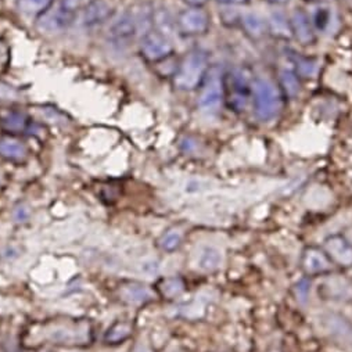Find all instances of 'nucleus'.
<instances>
[{
    "label": "nucleus",
    "instance_id": "c9c22d12",
    "mask_svg": "<svg viewBox=\"0 0 352 352\" xmlns=\"http://www.w3.org/2000/svg\"><path fill=\"white\" fill-rule=\"evenodd\" d=\"M83 2H86V3H87V2H91V0H83Z\"/></svg>",
    "mask_w": 352,
    "mask_h": 352
},
{
    "label": "nucleus",
    "instance_id": "bb28decb",
    "mask_svg": "<svg viewBox=\"0 0 352 352\" xmlns=\"http://www.w3.org/2000/svg\"><path fill=\"white\" fill-rule=\"evenodd\" d=\"M82 2H83V0H60L58 8H60L63 12H65V13H68V14L76 17L78 12L80 10Z\"/></svg>",
    "mask_w": 352,
    "mask_h": 352
},
{
    "label": "nucleus",
    "instance_id": "2eb2a0df",
    "mask_svg": "<svg viewBox=\"0 0 352 352\" xmlns=\"http://www.w3.org/2000/svg\"><path fill=\"white\" fill-rule=\"evenodd\" d=\"M240 24L244 32L252 39H259L268 32L267 20L255 12L243 13L240 16Z\"/></svg>",
    "mask_w": 352,
    "mask_h": 352
},
{
    "label": "nucleus",
    "instance_id": "9d476101",
    "mask_svg": "<svg viewBox=\"0 0 352 352\" xmlns=\"http://www.w3.org/2000/svg\"><path fill=\"white\" fill-rule=\"evenodd\" d=\"M74 20H75V16H71L63 12L60 8H57L54 10L50 9L49 12L38 17L36 25L42 32L54 34V32H61L67 30L74 23Z\"/></svg>",
    "mask_w": 352,
    "mask_h": 352
},
{
    "label": "nucleus",
    "instance_id": "4be33fe9",
    "mask_svg": "<svg viewBox=\"0 0 352 352\" xmlns=\"http://www.w3.org/2000/svg\"><path fill=\"white\" fill-rule=\"evenodd\" d=\"M327 296L333 300H349L352 297V286L342 278H333L324 283Z\"/></svg>",
    "mask_w": 352,
    "mask_h": 352
},
{
    "label": "nucleus",
    "instance_id": "5701e85b",
    "mask_svg": "<svg viewBox=\"0 0 352 352\" xmlns=\"http://www.w3.org/2000/svg\"><path fill=\"white\" fill-rule=\"evenodd\" d=\"M131 333H132V327H131L129 323H126V322H117V323H114L106 331L104 341L107 344H111V345L122 344L124 341H126L129 338Z\"/></svg>",
    "mask_w": 352,
    "mask_h": 352
},
{
    "label": "nucleus",
    "instance_id": "4468645a",
    "mask_svg": "<svg viewBox=\"0 0 352 352\" xmlns=\"http://www.w3.org/2000/svg\"><path fill=\"white\" fill-rule=\"evenodd\" d=\"M308 16L316 32H327L331 28L334 13L333 9L324 2H316L309 10Z\"/></svg>",
    "mask_w": 352,
    "mask_h": 352
},
{
    "label": "nucleus",
    "instance_id": "f3484780",
    "mask_svg": "<svg viewBox=\"0 0 352 352\" xmlns=\"http://www.w3.org/2000/svg\"><path fill=\"white\" fill-rule=\"evenodd\" d=\"M121 298L129 304L133 305H140V304H146L150 300H153V292L139 283H132V285H126L121 289L120 292Z\"/></svg>",
    "mask_w": 352,
    "mask_h": 352
},
{
    "label": "nucleus",
    "instance_id": "473e14b6",
    "mask_svg": "<svg viewBox=\"0 0 352 352\" xmlns=\"http://www.w3.org/2000/svg\"><path fill=\"white\" fill-rule=\"evenodd\" d=\"M267 2H270L272 5H286L290 2V0H267Z\"/></svg>",
    "mask_w": 352,
    "mask_h": 352
},
{
    "label": "nucleus",
    "instance_id": "9b49d317",
    "mask_svg": "<svg viewBox=\"0 0 352 352\" xmlns=\"http://www.w3.org/2000/svg\"><path fill=\"white\" fill-rule=\"evenodd\" d=\"M324 248L327 254L337 261L342 267H351L352 265V245L348 243V240L340 234H334L326 239Z\"/></svg>",
    "mask_w": 352,
    "mask_h": 352
},
{
    "label": "nucleus",
    "instance_id": "aec40b11",
    "mask_svg": "<svg viewBox=\"0 0 352 352\" xmlns=\"http://www.w3.org/2000/svg\"><path fill=\"white\" fill-rule=\"evenodd\" d=\"M279 80L282 91L289 99H296L301 92V83H300V75L289 68H283L279 72Z\"/></svg>",
    "mask_w": 352,
    "mask_h": 352
},
{
    "label": "nucleus",
    "instance_id": "f257e3e1",
    "mask_svg": "<svg viewBox=\"0 0 352 352\" xmlns=\"http://www.w3.org/2000/svg\"><path fill=\"white\" fill-rule=\"evenodd\" d=\"M208 69L210 61L207 53L200 49H193L179 61L172 76V85L175 89L181 92L196 91L201 86Z\"/></svg>",
    "mask_w": 352,
    "mask_h": 352
},
{
    "label": "nucleus",
    "instance_id": "f704fd0d",
    "mask_svg": "<svg viewBox=\"0 0 352 352\" xmlns=\"http://www.w3.org/2000/svg\"><path fill=\"white\" fill-rule=\"evenodd\" d=\"M315 2H326V0H315Z\"/></svg>",
    "mask_w": 352,
    "mask_h": 352
},
{
    "label": "nucleus",
    "instance_id": "cd10ccee",
    "mask_svg": "<svg viewBox=\"0 0 352 352\" xmlns=\"http://www.w3.org/2000/svg\"><path fill=\"white\" fill-rule=\"evenodd\" d=\"M28 217H30V210H28L27 206L21 204V206H19V207L14 210V218H16V221L24 222V221L28 219Z\"/></svg>",
    "mask_w": 352,
    "mask_h": 352
},
{
    "label": "nucleus",
    "instance_id": "39448f33",
    "mask_svg": "<svg viewBox=\"0 0 352 352\" xmlns=\"http://www.w3.org/2000/svg\"><path fill=\"white\" fill-rule=\"evenodd\" d=\"M140 52L147 61L155 64L173 56V45L166 35L151 30L142 36Z\"/></svg>",
    "mask_w": 352,
    "mask_h": 352
},
{
    "label": "nucleus",
    "instance_id": "6ab92c4d",
    "mask_svg": "<svg viewBox=\"0 0 352 352\" xmlns=\"http://www.w3.org/2000/svg\"><path fill=\"white\" fill-rule=\"evenodd\" d=\"M197 263H199L200 270L207 271V272H212V271L218 270L219 265L222 263V254L217 247L206 245L200 250Z\"/></svg>",
    "mask_w": 352,
    "mask_h": 352
},
{
    "label": "nucleus",
    "instance_id": "dca6fc26",
    "mask_svg": "<svg viewBox=\"0 0 352 352\" xmlns=\"http://www.w3.org/2000/svg\"><path fill=\"white\" fill-rule=\"evenodd\" d=\"M28 150L27 147L13 136H5L0 139V157L13 161V162H21L27 158Z\"/></svg>",
    "mask_w": 352,
    "mask_h": 352
},
{
    "label": "nucleus",
    "instance_id": "7ed1b4c3",
    "mask_svg": "<svg viewBox=\"0 0 352 352\" xmlns=\"http://www.w3.org/2000/svg\"><path fill=\"white\" fill-rule=\"evenodd\" d=\"M199 91V107L210 114L217 113L223 102L225 94L222 72L217 67H210L208 74L206 75Z\"/></svg>",
    "mask_w": 352,
    "mask_h": 352
},
{
    "label": "nucleus",
    "instance_id": "7c9ffc66",
    "mask_svg": "<svg viewBox=\"0 0 352 352\" xmlns=\"http://www.w3.org/2000/svg\"><path fill=\"white\" fill-rule=\"evenodd\" d=\"M184 3L188 5V8H204L208 0H182Z\"/></svg>",
    "mask_w": 352,
    "mask_h": 352
},
{
    "label": "nucleus",
    "instance_id": "393cba45",
    "mask_svg": "<svg viewBox=\"0 0 352 352\" xmlns=\"http://www.w3.org/2000/svg\"><path fill=\"white\" fill-rule=\"evenodd\" d=\"M161 290H162V294L165 297H169V298H173V297H178L184 293L185 290V283L181 278H169V279H165L161 285Z\"/></svg>",
    "mask_w": 352,
    "mask_h": 352
},
{
    "label": "nucleus",
    "instance_id": "a878e982",
    "mask_svg": "<svg viewBox=\"0 0 352 352\" xmlns=\"http://www.w3.org/2000/svg\"><path fill=\"white\" fill-rule=\"evenodd\" d=\"M182 243V234L176 230H170L165 233L160 241V245L165 251H175Z\"/></svg>",
    "mask_w": 352,
    "mask_h": 352
},
{
    "label": "nucleus",
    "instance_id": "ddd939ff",
    "mask_svg": "<svg viewBox=\"0 0 352 352\" xmlns=\"http://www.w3.org/2000/svg\"><path fill=\"white\" fill-rule=\"evenodd\" d=\"M0 125H2V129L9 136L21 135L28 131L31 125V118L23 111L12 110L2 116V118H0Z\"/></svg>",
    "mask_w": 352,
    "mask_h": 352
},
{
    "label": "nucleus",
    "instance_id": "f8f14e48",
    "mask_svg": "<svg viewBox=\"0 0 352 352\" xmlns=\"http://www.w3.org/2000/svg\"><path fill=\"white\" fill-rule=\"evenodd\" d=\"M302 268L309 275L324 274L331 270V262L320 250L308 248L302 255Z\"/></svg>",
    "mask_w": 352,
    "mask_h": 352
},
{
    "label": "nucleus",
    "instance_id": "1a4fd4ad",
    "mask_svg": "<svg viewBox=\"0 0 352 352\" xmlns=\"http://www.w3.org/2000/svg\"><path fill=\"white\" fill-rule=\"evenodd\" d=\"M114 14L113 6L107 0H91L83 10V23L86 27H96L111 20Z\"/></svg>",
    "mask_w": 352,
    "mask_h": 352
},
{
    "label": "nucleus",
    "instance_id": "a211bd4d",
    "mask_svg": "<svg viewBox=\"0 0 352 352\" xmlns=\"http://www.w3.org/2000/svg\"><path fill=\"white\" fill-rule=\"evenodd\" d=\"M54 0H17V9L27 17H41L52 9Z\"/></svg>",
    "mask_w": 352,
    "mask_h": 352
},
{
    "label": "nucleus",
    "instance_id": "0eeeda50",
    "mask_svg": "<svg viewBox=\"0 0 352 352\" xmlns=\"http://www.w3.org/2000/svg\"><path fill=\"white\" fill-rule=\"evenodd\" d=\"M138 32L139 30L133 12H125L111 23L109 28V38L116 43H124L133 39Z\"/></svg>",
    "mask_w": 352,
    "mask_h": 352
},
{
    "label": "nucleus",
    "instance_id": "f03ea898",
    "mask_svg": "<svg viewBox=\"0 0 352 352\" xmlns=\"http://www.w3.org/2000/svg\"><path fill=\"white\" fill-rule=\"evenodd\" d=\"M254 111L259 121L268 122L274 120L280 110V96L275 85L263 78H256L251 85Z\"/></svg>",
    "mask_w": 352,
    "mask_h": 352
},
{
    "label": "nucleus",
    "instance_id": "20e7f679",
    "mask_svg": "<svg viewBox=\"0 0 352 352\" xmlns=\"http://www.w3.org/2000/svg\"><path fill=\"white\" fill-rule=\"evenodd\" d=\"M175 23L182 36L196 38L208 32L211 19L203 8H188L178 14Z\"/></svg>",
    "mask_w": 352,
    "mask_h": 352
},
{
    "label": "nucleus",
    "instance_id": "2f4dec72",
    "mask_svg": "<svg viewBox=\"0 0 352 352\" xmlns=\"http://www.w3.org/2000/svg\"><path fill=\"white\" fill-rule=\"evenodd\" d=\"M217 2L221 5H226V6H237V5L247 3L248 0H217Z\"/></svg>",
    "mask_w": 352,
    "mask_h": 352
},
{
    "label": "nucleus",
    "instance_id": "423d86ee",
    "mask_svg": "<svg viewBox=\"0 0 352 352\" xmlns=\"http://www.w3.org/2000/svg\"><path fill=\"white\" fill-rule=\"evenodd\" d=\"M320 326L336 344L352 351V324L344 316L334 312L324 314Z\"/></svg>",
    "mask_w": 352,
    "mask_h": 352
},
{
    "label": "nucleus",
    "instance_id": "6e6552de",
    "mask_svg": "<svg viewBox=\"0 0 352 352\" xmlns=\"http://www.w3.org/2000/svg\"><path fill=\"white\" fill-rule=\"evenodd\" d=\"M292 35L304 46L312 45L316 41V31L309 20L308 13L301 9H297L290 16Z\"/></svg>",
    "mask_w": 352,
    "mask_h": 352
},
{
    "label": "nucleus",
    "instance_id": "72a5a7b5",
    "mask_svg": "<svg viewBox=\"0 0 352 352\" xmlns=\"http://www.w3.org/2000/svg\"><path fill=\"white\" fill-rule=\"evenodd\" d=\"M135 352H151L146 345H139L136 349H135Z\"/></svg>",
    "mask_w": 352,
    "mask_h": 352
},
{
    "label": "nucleus",
    "instance_id": "412c9836",
    "mask_svg": "<svg viewBox=\"0 0 352 352\" xmlns=\"http://www.w3.org/2000/svg\"><path fill=\"white\" fill-rule=\"evenodd\" d=\"M268 31L279 38H292L290 17H286L282 12H274L267 20Z\"/></svg>",
    "mask_w": 352,
    "mask_h": 352
},
{
    "label": "nucleus",
    "instance_id": "b1692460",
    "mask_svg": "<svg viewBox=\"0 0 352 352\" xmlns=\"http://www.w3.org/2000/svg\"><path fill=\"white\" fill-rule=\"evenodd\" d=\"M176 27V23L172 20L169 12L166 9L154 10L153 14V30L166 35L169 38V34L172 32V28Z\"/></svg>",
    "mask_w": 352,
    "mask_h": 352
},
{
    "label": "nucleus",
    "instance_id": "c756f323",
    "mask_svg": "<svg viewBox=\"0 0 352 352\" xmlns=\"http://www.w3.org/2000/svg\"><path fill=\"white\" fill-rule=\"evenodd\" d=\"M142 270H143L146 274L153 275V274H157L158 265H157V262H154V261H147V262H143Z\"/></svg>",
    "mask_w": 352,
    "mask_h": 352
},
{
    "label": "nucleus",
    "instance_id": "c85d7f7f",
    "mask_svg": "<svg viewBox=\"0 0 352 352\" xmlns=\"http://www.w3.org/2000/svg\"><path fill=\"white\" fill-rule=\"evenodd\" d=\"M181 147L185 153H193L196 148H197V143L192 139V138H185L182 142H181Z\"/></svg>",
    "mask_w": 352,
    "mask_h": 352
}]
</instances>
